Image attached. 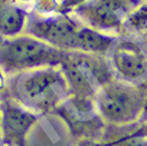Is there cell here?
I'll use <instances>...</instances> for the list:
<instances>
[{
	"instance_id": "cell-11",
	"label": "cell",
	"mask_w": 147,
	"mask_h": 146,
	"mask_svg": "<svg viewBox=\"0 0 147 146\" xmlns=\"http://www.w3.org/2000/svg\"><path fill=\"white\" fill-rule=\"evenodd\" d=\"M10 79L11 76L0 66V103L10 97Z\"/></svg>"
},
{
	"instance_id": "cell-10",
	"label": "cell",
	"mask_w": 147,
	"mask_h": 146,
	"mask_svg": "<svg viewBox=\"0 0 147 146\" xmlns=\"http://www.w3.org/2000/svg\"><path fill=\"white\" fill-rule=\"evenodd\" d=\"M114 129L109 137L103 139L108 146H147V141L130 134L129 128H110Z\"/></svg>"
},
{
	"instance_id": "cell-7",
	"label": "cell",
	"mask_w": 147,
	"mask_h": 146,
	"mask_svg": "<svg viewBox=\"0 0 147 146\" xmlns=\"http://www.w3.org/2000/svg\"><path fill=\"white\" fill-rule=\"evenodd\" d=\"M0 139L7 146H24L30 129L37 121L38 115L21 107L14 100L5 99L1 103Z\"/></svg>"
},
{
	"instance_id": "cell-8",
	"label": "cell",
	"mask_w": 147,
	"mask_h": 146,
	"mask_svg": "<svg viewBox=\"0 0 147 146\" xmlns=\"http://www.w3.org/2000/svg\"><path fill=\"white\" fill-rule=\"evenodd\" d=\"M30 15V7L15 0H0V39L25 34Z\"/></svg>"
},
{
	"instance_id": "cell-2",
	"label": "cell",
	"mask_w": 147,
	"mask_h": 146,
	"mask_svg": "<svg viewBox=\"0 0 147 146\" xmlns=\"http://www.w3.org/2000/svg\"><path fill=\"white\" fill-rule=\"evenodd\" d=\"M69 53L26 32L0 39V66L10 76L40 67L62 66Z\"/></svg>"
},
{
	"instance_id": "cell-14",
	"label": "cell",
	"mask_w": 147,
	"mask_h": 146,
	"mask_svg": "<svg viewBox=\"0 0 147 146\" xmlns=\"http://www.w3.org/2000/svg\"><path fill=\"white\" fill-rule=\"evenodd\" d=\"M76 146H108L104 140H94V139H82Z\"/></svg>"
},
{
	"instance_id": "cell-9",
	"label": "cell",
	"mask_w": 147,
	"mask_h": 146,
	"mask_svg": "<svg viewBox=\"0 0 147 146\" xmlns=\"http://www.w3.org/2000/svg\"><path fill=\"white\" fill-rule=\"evenodd\" d=\"M147 31V3L141 1L130 11L126 19V34L141 37Z\"/></svg>"
},
{
	"instance_id": "cell-18",
	"label": "cell",
	"mask_w": 147,
	"mask_h": 146,
	"mask_svg": "<svg viewBox=\"0 0 147 146\" xmlns=\"http://www.w3.org/2000/svg\"><path fill=\"white\" fill-rule=\"evenodd\" d=\"M146 141H147V140H146Z\"/></svg>"
},
{
	"instance_id": "cell-6",
	"label": "cell",
	"mask_w": 147,
	"mask_h": 146,
	"mask_svg": "<svg viewBox=\"0 0 147 146\" xmlns=\"http://www.w3.org/2000/svg\"><path fill=\"white\" fill-rule=\"evenodd\" d=\"M82 24L72 14L30 15L26 34L66 52H78V39Z\"/></svg>"
},
{
	"instance_id": "cell-5",
	"label": "cell",
	"mask_w": 147,
	"mask_h": 146,
	"mask_svg": "<svg viewBox=\"0 0 147 146\" xmlns=\"http://www.w3.org/2000/svg\"><path fill=\"white\" fill-rule=\"evenodd\" d=\"M132 35L119 36L107 53L111 74L120 82L140 86L147 79V48Z\"/></svg>"
},
{
	"instance_id": "cell-1",
	"label": "cell",
	"mask_w": 147,
	"mask_h": 146,
	"mask_svg": "<svg viewBox=\"0 0 147 146\" xmlns=\"http://www.w3.org/2000/svg\"><path fill=\"white\" fill-rule=\"evenodd\" d=\"M9 98L38 116L63 107L68 92L62 68L40 67L11 76Z\"/></svg>"
},
{
	"instance_id": "cell-16",
	"label": "cell",
	"mask_w": 147,
	"mask_h": 146,
	"mask_svg": "<svg viewBox=\"0 0 147 146\" xmlns=\"http://www.w3.org/2000/svg\"><path fill=\"white\" fill-rule=\"evenodd\" d=\"M142 1H145V3H147V0H142Z\"/></svg>"
},
{
	"instance_id": "cell-12",
	"label": "cell",
	"mask_w": 147,
	"mask_h": 146,
	"mask_svg": "<svg viewBox=\"0 0 147 146\" xmlns=\"http://www.w3.org/2000/svg\"><path fill=\"white\" fill-rule=\"evenodd\" d=\"M129 131L134 136L147 140V119L140 120L137 124L132 125V126H129Z\"/></svg>"
},
{
	"instance_id": "cell-17",
	"label": "cell",
	"mask_w": 147,
	"mask_h": 146,
	"mask_svg": "<svg viewBox=\"0 0 147 146\" xmlns=\"http://www.w3.org/2000/svg\"><path fill=\"white\" fill-rule=\"evenodd\" d=\"M145 34H147V31H146V32H145ZM145 34H144V35H145Z\"/></svg>"
},
{
	"instance_id": "cell-13",
	"label": "cell",
	"mask_w": 147,
	"mask_h": 146,
	"mask_svg": "<svg viewBox=\"0 0 147 146\" xmlns=\"http://www.w3.org/2000/svg\"><path fill=\"white\" fill-rule=\"evenodd\" d=\"M141 92H142V98H144V109H142V116L141 120L147 119V79L144 83L140 84Z\"/></svg>"
},
{
	"instance_id": "cell-3",
	"label": "cell",
	"mask_w": 147,
	"mask_h": 146,
	"mask_svg": "<svg viewBox=\"0 0 147 146\" xmlns=\"http://www.w3.org/2000/svg\"><path fill=\"white\" fill-rule=\"evenodd\" d=\"M144 98L140 86L115 78L101 86L95 95V112L105 126L129 128L141 120Z\"/></svg>"
},
{
	"instance_id": "cell-4",
	"label": "cell",
	"mask_w": 147,
	"mask_h": 146,
	"mask_svg": "<svg viewBox=\"0 0 147 146\" xmlns=\"http://www.w3.org/2000/svg\"><path fill=\"white\" fill-rule=\"evenodd\" d=\"M141 0H87L72 14L80 24L114 37L126 34L129 13Z\"/></svg>"
},
{
	"instance_id": "cell-15",
	"label": "cell",
	"mask_w": 147,
	"mask_h": 146,
	"mask_svg": "<svg viewBox=\"0 0 147 146\" xmlns=\"http://www.w3.org/2000/svg\"><path fill=\"white\" fill-rule=\"evenodd\" d=\"M0 118H1V105H0ZM0 143H1V139H0Z\"/></svg>"
}]
</instances>
